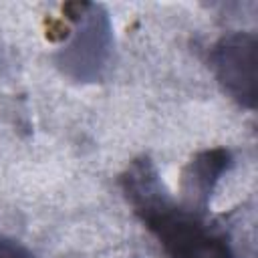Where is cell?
<instances>
[{"label":"cell","mask_w":258,"mask_h":258,"mask_svg":"<svg viewBox=\"0 0 258 258\" xmlns=\"http://www.w3.org/2000/svg\"><path fill=\"white\" fill-rule=\"evenodd\" d=\"M123 189L167 258H234L224 232L208 226L194 210L177 206L147 159L127 169Z\"/></svg>","instance_id":"cell-1"},{"label":"cell","mask_w":258,"mask_h":258,"mask_svg":"<svg viewBox=\"0 0 258 258\" xmlns=\"http://www.w3.org/2000/svg\"><path fill=\"white\" fill-rule=\"evenodd\" d=\"M0 258H32V256L24 248H20L12 242L0 240Z\"/></svg>","instance_id":"cell-2"}]
</instances>
